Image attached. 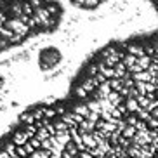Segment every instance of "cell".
I'll list each match as a JSON object with an SVG mask.
<instances>
[{"mask_svg":"<svg viewBox=\"0 0 158 158\" xmlns=\"http://www.w3.org/2000/svg\"><path fill=\"white\" fill-rule=\"evenodd\" d=\"M44 7H45L47 14L51 16V18H57V16H59V12H61L59 5H57V4H54V2H49V4H45Z\"/></svg>","mask_w":158,"mask_h":158,"instance_id":"5","label":"cell"},{"mask_svg":"<svg viewBox=\"0 0 158 158\" xmlns=\"http://www.w3.org/2000/svg\"><path fill=\"white\" fill-rule=\"evenodd\" d=\"M73 113H77V115H80L82 118H87V116L90 115V111H89L87 104H78V106H75Z\"/></svg>","mask_w":158,"mask_h":158,"instance_id":"7","label":"cell"},{"mask_svg":"<svg viewBox=\"0 0 158 158\" xmlns=\"http://www.w3.org/2000/svg\"><path fill=\"white\" fill-rule=\"evenodd\" d=\"M96 130V123L94 122H90V120H87V118H84V120L78 123V132H87V134H90V132H94Z\"/></svg>","mask_w":158,"mask_h":158,"instance_id":"3","label":"cell"},{"mask_svg":"<svg viewBox=\"0 0 158 158\" xmlns=\"http://www.w3.org/2000/svg\"><path fill=\"white\" fill-rule=\"evenodd\" d=\"M101 2L102 0H84V7H87V9H96V7H99Z\"/></svg>","mask_w":158,"mask_h":158,"instance_id":"8","label":"cell"},{"mask_svg":"<svg viewBox=\"0 0 158 158\" xmlns=\"http://www.w3.org/2000/svg\"><path fill=\"white\" fill-rule=\"evenodd\" d=\"M0 158H12V156H10V155L7 153L5 149H2V151H0Z\"/></svg>","mask_w":158,"mask_h":158,"instance_id":"10","label":"cell"},{"mask_svg":"<svg viewBox=\"0 0 158 158\" xmlns=\"http://www.w3.org/2000/svg\"><path fill=\"white\" fill-rule=\"evenodd\" d=\"M4 85H5V77H0V90L4 89Z\"/></svg>","mask_w":158,"mask_h":158,"instance_id":"11","label":"cell"},{"mask_svg":"<svg viewBox=\"0 0 158 158\" xmlns=\"http://www.w3.org/2000/svg\"><path fill=\"white\" fill-rule=\"evenodd\" d=\"M78 158H96V156H94L90 151H80V153H78Z\"/></svg>","mask_w":158,"mask_h":158,"instance_id":"9","label":"cell"},{"mask_svg":"<svg viewBox=\"0 0 158 158\" xmlns=\"http://www.w3.org/2000/svg\"><path fill=\"white\" fill-rule=\"evenodd\" d=\"M61 59H63V56L57 49H47L40 54V68L44 71H51L59 64Z\"/></svg>","mask_w":158,"mask_h":158,"instance_id":"1","label":"cell"},{"mask_svg":"<svg viewBox=\"0 0 158 158\" xmlns=\"http://www.w3.org/2000/svg\"><path fill=\"white\" fill-rule=\"evenodd\" d=\"M9 10L14 18H21V16H23V2H14V4H10Z\"/></svg>","mask_w":158,"mask_h":158,"instance_id":"6","label":"cell"},{"mask_svg":"<svg viewBox=\"0 0 158 158\" xmlns=\"http://www.w3.org/2000/svg\"><path fill=\"white\" fill-rule=\"evenodd\" d=\"M28 135L24 134V130H18L14 135H12V144H16V146H23V144L28 143Z\"/></svg>","mask_w":158,"mask_h":158,"instance_id":"4","label":"cell"},{"mask_svg":"<svg viewBox=\"0 0 158 158\" xmlns=\"http://www.w3.org/2000/svg\"><path fill=\"white\" fill-rule=\"evenodd\" d=\"M125 54H130V56H135V57H143V56H146V51H144L143 45L129 44V45H125Z\"/></svg>","mask_w":158,"mask_h":158,"instance_id":"2","label":"cell"}]
</instances>
